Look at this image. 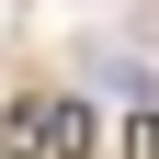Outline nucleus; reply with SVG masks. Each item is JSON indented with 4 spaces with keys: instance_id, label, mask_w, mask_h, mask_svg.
Wrapping results in <instances>:
<instances>
[{
    "instance_id": "f257e3e1",
    "label": "nucleus",
    "mask_w": 159,
    "mask_h": 159,
    "mask_svg": "<svg viewBox=\"0 0 159 159\" xmlns=\"http://www.w3.org/2000/svg\"><path fill=\"white\" fill-rule=\"evenodd\" d=\"M91 80H102V91H125V102H148V91H159V80L136 68V57H91Z\"/></svg>"
}]
</instances>
